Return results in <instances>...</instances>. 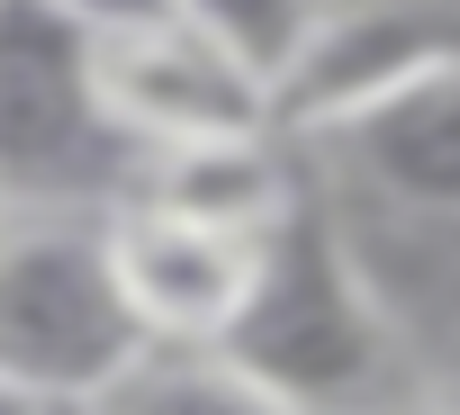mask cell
<instances>
[{
	"label": "cell",
	"instance_id": "cell-2",
	"mask_svg": "<svg viewBox=\"0 0 460 415\" xmlns=\"http://www.w3.org/2000/svg\"><path fill=\"white\" fill-rule=\"evenodd\" d=\"M145 325L127 316L100 208H0V397L10 406H109Z\"/></svg>",
	"mask_w": 460,
	"mask_h": 415
},
{
	"label": "cell",
	"instance_id": "cell-3",
	"mask_svg": "<svg viewBox=\"0 0 460 415\" xmlns=\"http://www.w3.org/2000/svg\"><path fill=\"white\" fill-rule=\"evenodd\" d=\"M145 181V145L91 91V28L46 0H0V199L109 208Z\"/></svg>",
	"mask_w": 460,
	"mask_h": 415
},
{
	"label": "cell",
	"instance_id": "cell-9",
	"mask_svg": "<svg viewBox=\"0 0 460 415\" xmlns=\"http://www.w3.org/2000/svg\"><path fill=\"white\" fill-rule=\"evenodd\" d=\"M172 10H181L190 28H208L226 55H244V64L271 82V73H280V55L307 37L316 0H172Z\"/></svg>",
	"mask_w": 460,
	"mask_h": 415
},
{
	"label": "cell",
	"instance_id": "cell-10",
	"mask_svg": "<svg viewBox=\"0 0 460 415\" xmlns=\"http://www.w3.org/2000/svg\"><path fill=\"white\" fill-rule=\"evenodd\" d=\"M46 10H64L82 28H127V19H163L172 0H46Z\"/></svg>",
	"mask_w": 460,
	"mask_h": 415
},
{
	"label": "cell",
	"instance_id": "cell-4",
	"mask_svg": "<svg viewBox=\"0 0 460 415\" xmlns=\"http://www.w3.org/2000/svg\"><path fill=\"white\" fill-rule=\"evenodd\" d=\"M442 64H460V0H316L307 37L271 73V127L289 145H325Z\"/></svg>",
	"mask_w": 460,
	"mask_h": 415
},
{
	"label": "cell",
	"instance_id": "cell-5",
	"mask_svg": "<svg viewBox=\"0 0 460 415\" xmlns=\"http://www.w3.org/2000/svg\"><path fill=\"white\" fill-rule=\"evenodd\" d=\"M91 91L145 154L154 145H190V136H253V127H271V82L244 55H226L208 28H190L181 10L127 19V28H91Z\"/></svg>",
	"mask_w": 460,
	"mask_h": 415
},
{
	"label": "cell",
	"instance_id": "cell-8",
	"mask_svg": "<svg viewBox=\"0 0 460 415\" xmlns=\"http://www.w3.org/2000/svg\"><path fill=\"white\" fill-rule=\"evenodd\" d=\"M136 190L163 199V208H181V217H199V226H217V235H262L298 199V154H289L280 127L190 136V145H154Z\"/></svg>",
	"mask_w": 460,
	"mask_h": 415
},
{
	"label": "cell",
	"instance_id": "cell-6",
	"mask_svg": "<svg viewBox=\"0 0 460 415\" xmlns=\"http://www.w3.org/2000/svg\"><path fill=\"white\" fill-rule=\"evenodd\" d=\"M100 253L145 343H217L253 289V235H217L145 190L100 208Z\"/></svg>",
	"mask_w": 460,
	"mask_h": 415
},
{
	"label": "cell",
	"instance_id": "cell-11",
	"mask_svg": "<svg viewBox=\"0 0 460 415\" xmlns=\"http://www.w3.org/2000/svg\"><path fill=\"white\" fill-rule=\"evenodd\" d=\"M0 208H10V199H0Z\"/></svg>",
	"mask_w": 460,
	"mask_h": 415
},
{
	"label": "cell",
	"instance_id": "cell-7",
	"mask_svg": "<svg viewBox=\"0 0 460 415\" xmlns=\"http://www.w3.org/2000/svg\"><path fill=\"white\" fill-rule=\"evenodd\" d=\"M325 145L343 154V172L388 208V217L460 226V64L388 91L379 109H361Z\"/></svg>",
	"mask_w": 460,
	"mask_h": 415
},
{
	"label": "cell",
	"instance_id": "cell-1",
	"mask_svg": "<svg viewBox=\"0 0 460 415\" xmlns=\"http://www.w3.org/2000/svg\"><path fill=\"white\" fill-rule=\"evenodd\" d=\"M217 352L262 388V406H352L415 388L406 307L361 262L343 208H325L307 181L253 235V289L217 334Z\"/></svg>",
	"mask_w": 460,
	"mask_h": 415
}]
</instances>
